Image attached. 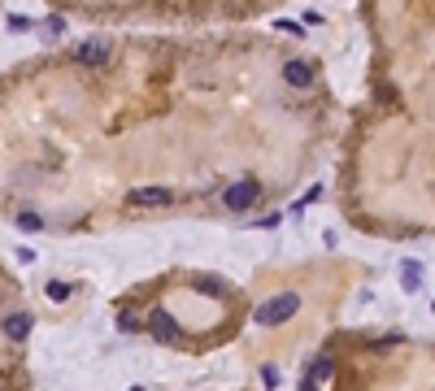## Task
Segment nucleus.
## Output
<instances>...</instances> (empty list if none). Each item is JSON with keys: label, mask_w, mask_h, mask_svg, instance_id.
Returning a JSON list of instances; mask_svg holds the SVG:
<instances>
[{"label": "nucleus", "mask_w": 435, "mask_h": 391, "mask_svg": "<svg viewBox=\"0 0 435 391\" xmlns=\"http://www.w3.org/2000/svg\"><path fill=\"white\" fill-rule=\"evenodd\" d=\"M296 309H300V296H296V291H283V296L266 300L262 309H257V322H262V326H275V322H287Z\"/></svg>", "instance_id": "1"}, {"label": "nucleus", "mask_w": 435, "mask_h": 391, "mask_svg": "<svg viewBox=\"0 0 435 391\" xmlns=\"http://www.w3.org/2000/svg\"><path fill=\"white\" fill-rule=\"evenodd\" d=\"M257 200H262V187H257V178H244V183H231L227 191H222V205H227V209H235V214L253 209Z\"/></svg>", "instance_id": "2"}, {"label": "nucleus", "mask_w": 435, "mask_h": 391, "mask_svg": "<svg viewBox=\"0 0 435 391\" xmlns=\"http://www.w3.org/2000/svg\"><path fill=\"white\" fill-rule=\"evenodd\" d=\"M74 61H78V65H87V70L105 65V61H109V40H105V35H92V40H83V44L74 48Z\"/></svg>", "instance_id": "3"}, {"label": "nucleus", "mask_w": 435, "mask_h": 391, "mask_svg": "<svg viewBox=\"0 0 435 391\" xmlns=\"http://www.w3.org/2000/svg\"><path fill=\"white\" fill-rule=\"evenodd\" d=\"M148 331H153V339H157V344H174V339H179V322H174V318L166 313V309H153Z\"/></svg>", "instance_id": "4"}, {"label": "nucleus", "mask_w": 435, "mask_h": 391, "mask_svg": "<svg viewBox=\"0 0 435 391\" xmlns=\"http://www.w3.org/2000/svg\"><path fill=\"white\" fill-rule=\"evenodd\" d=\"M131 205H139V209H166V205H174V196H170V187H135Z\"/></svg>", "instance_id": "5"}, {"label": "nucleus", "mask_w": 435, "mask_h": 391, "mask_svg": "<svg viewBox=\"0 0 435 391\" xmlns=\"http://www.w3.org/2000/svg\"><path fill=\"white\" fill-rule=\"evenodd\" d=\"M0 335L13 339V344H22V339L31 335V313H9L5 322H0Z\"/></svg>", "instance_id": "6"}, {"label": "nucleus", "mask_w": 435, "mask_h": 391, "mask_svg": "<svg viewBox=\"0 0 435 391\" xmlns=\"http://www.w3.org/2000/svg\"><path fill=\"white\" fill-rule=\"evenodd\" d=\"M283 78H287L292 87H309V83H314V65H309V61H287V65H283Z\"/></svg>", "instance_id": "7"}, {"label": "nucleus", "mask_w": 435, "mask_h": 391, "mask_svg": "<svg viewBox=\"0 0 435 391\" xmlns=\"http://www.w3.org/2000/svg\"><path fill=\"white\" fill-rule=\"evenodd\" d=\"M331 356H318V361H314V370H309V379H331Z\"/></svg>", "instance_id": "8"}, {"label": "nucleus", "mask_w": 435, "mask_h": 391, "mask_svg": "<svg viewBox=\"0 0 435 391\" xmlns=\"http://www.w3.org/2000/svg\"><path fill=\"white\" fill-rule=\"evenodd\" d=\"M196 291H214V296H227V283H218V279H196Z\"/></svg>", "instance_id": "9"}, {"label": "nucleus", "mask_w": 435, "mask_h": 391, "mask_svg": "<svg viewBox=\"0 0 435 391\" xmlns=\"http://www.w3.org/2000/svg\"><path fill=\"white\" fill-rule=\"evenodd\" d=\"M18 226H22V231H40L44 222H40V214H22V218H18Z\"/></svg>", "instance_id": "10"}, {"label": "nucleus", "mask_w": 435, "mask_h": 391, "mask_svg": "<svg viewBox=\"0 0 435 391\" xmlns=\"http://www.w3.org/2000/svg\"><path fill=\"white\" fill-rule=\"evenodd\" d=\"M66 296H70L66 283H48V300H66Z\"/></svg>", "instance_id": "11"}, {"label": "nucleus", "mask_w": 435, "mask_h": 391, "mask_svg": "<svg viewBox=\"0 0 435 391\" xmlns=\"http://www.w3.org/2000/svg\"><path fill=\"white\" fill-rule=\"evenodd\" d=\"M418 274H423V270H418V266H405V287H409V291H413L418 283H423V279H418Z\"/></svg>", "instance_id": "12"}, {"label": "nucleus", "mask_w": 435, "mask_h": 391, "mask_svg": "<svg viewBox=\"0 0 435 391\" xmlns=\"http://www.w3.org/2000/svg\"><path fill=\"white\" fill-rule=\"evenodd\" d=\"M131 391H139V387H131Z\"/></svg>", "instance_id": "13"}]
</instances>
